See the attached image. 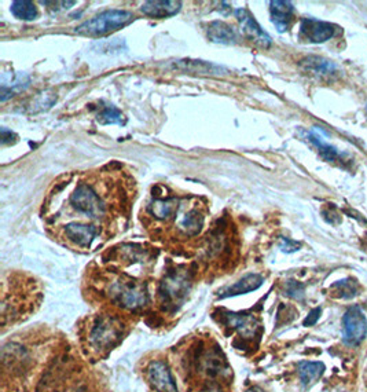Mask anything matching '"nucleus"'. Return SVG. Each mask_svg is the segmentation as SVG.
<instances>
[{"mask_svg":"<svg viewBox=\"0 0 367 392\" xmlns=\"http://www.w3.org/2000/svg\"><path fill=\"white\" fill-rule=\"evenodd\" d=\"M97 121L102 126H109V124H123L124 123V117L123 113L116 107H106L102 109V111L98 113L97 116Z\"/></svg>","mask_w":367,"mask_h":392,"instance_id":"obj_24","label":"nucleus"},{"mask_svg":"<svg viewBox=\"0 0 367 392\" xmlns=\"http://www.w3.org/2000/svg\"><path fill=\"white\" fill-rule=\"evenodd\" d=\"M134 18V14L125 10H108L78 25L76 34L91 37L109 35L131 24Z\"/></svg>","mask_w":367,"mask_h":392,"instance_id":"obj_2","label":"nucleus"},{"mask_svg":"<svg viewBox=\"0 0 367 392\" xmlns=\"http://www.w3.org/2000/svg\"><path fill=\"white\" fill-rule=\"evenodd\" d=\"M62 231L65 238L74 243L78 248H88L98 234L97 226L91 223H83V222L68 223Z\"/></svg>","mask_w":367,"mask_h":392,"instance_id":"obj_10","label":"nucleus"},{"mask_svg":"<svg viewBox=\"0 0 367 392\" xmlns=\"http://www.w3.org/2000/svg\"><path fill=\"white\" fill-rule=\"evenodd\" d=\"M344 343L348 346H358L366 337L367 321L365 314L359 307L347 310L344 320Z\"/></svg>","mask_w":367,"mask_h":392,"instance_id":"obj_6","label":"nucleus"},{"mask_svg":"<svg viewBox=\"0 0 367 392\" xmlns=\"http://www.w3.org/2000/svg\"><path fill=\"white\" fill-rule=\"evenodd\" d=\"M366 113H367V107H366Z\"/></svg>","mask_w":367,"mask_h":392,"instance_id":"obj_30","label":"nucleus"},{"mask_svg":"<svg viewBox=\"0 0 367 392\" xmlns=\"http://www.w3.org/2000/svg\"><path fill=\"white\" fill-rule=\"evenodd\" d=\"M190 277L184 271L168 273L160 285V297L167 306L181 304L190 289Z\"/></svg>","mask_w":367,"mask_h":392,"instance_id":"obj_4","label":"nucleus"},{"mask_svg":"<svg viewBox=\"0 0 367 392\" xmlns=\"http://www.w3.org/2000/svg\"><path fill=\"white\" fill-rule=\"evenodd\" d=\"M301 67L304 72L311 73L312 76H317L321 79L333 77L337 73V67L331 61L321 58V57H308L301 61Z\"/></svg>","mask_w":367,"mask_h":392,"instance_id":"obj_19","label":"nucleus"},{"mask_svg":"<svg viewBox=\"0 0 367 392\" xmlns=\"http://www.w3.org/2000/svg\"><path fill=\"white\" fill-rule=\"evenodd\" d=\"M207 36L211 41L221 44H235L238 41L235 29L223 21L211 22L207 29Z\"/></svg>","mask_w":367,"mask_h":392,"instance_id":"obj_18","label":"nucleus"},{"mask_svg":"<svg viewBox=\"0 0 367 392\" xmlns=\"http://www.w3.org/2000/svg\"><path fill=\"white\" fill-rule=\"evenodd\" d=\"M11 13L15 18L24 21H34L36 20L37 8L34 1L27 0H17L11 3Z\"/></svg>","mask_w":367,"mask_h":392,"instance_id":"obj_21","label":"nucleus"},{"mask_svg":"<svg viewBox=\"0 0 367 392\" xmlns=\"http://www.w3.org/2000/svg\"><path fill=\"white\" fill-rule=\"evenodd\" d=\"M281 248H282V250H285V252H294V250H298L300 244L294 243V241L289 240V238H282Z\"/></svg>","mask_w":367,"mask_h":392,"instance_id":"obj_27","label":"nucleus"},{"mask_svg":"<svg viewBox=\"0 0 367 392\" xmlns=\"http://www.w3.org/2000/svg\"><path fill=\"white\" fill-rule=\"evenodd\" d=\"M235 17L242 28L244 35L247 36L249 40L255 41L257 46L264 47V48L271 46V37L267 32H264V29L257 24L256 20L252 17V14L248 10H245V8L237 10Z\"/></svg>","mask_w":367,"mask_h":392,"instance_id":"obj_9","label":"nucleus"},{"mask_svg":"<svg viewBox=\"0 0 367 392\" xmlns=\"http://www.w3.org/2000/svg\"><path fill=\"white\" fill-rule=\"evenodd\" d=\"M179 200L176 197H158L154 196L151 203L147 205V214L160 222H168L179 212Z\"/></svg>","mask_w":367,"mask_h":392,"instance_id":"obj_12","label":"nucleus"},{"mask_svg":"<svg viewBox=\"0 0 367 392\" xmlns=\"http://www.w3.org/2000/svg\"><path fill=\"white\" fill-rule=\"evenodd\" d=\"M69 208L80 216L90 219H102L109 212V205L104 194H99L98 189L88 182H78L69 194Z\"/></svg>","mask_w":367,"mask_h":392,"instance_id":"obj_1","label":"nucleus"},{"mask_svg":"<svg viewBox=\"0 0 367 392\" xmlns=\"http://www.w3.org/2000/svg\"><path fill=\"white\" fill-rule=\"evenodd\" d=\"M335 34V27L315 18H304L300 24V37L310 43L328 41Z\"/></svg>","mask_w":367,"mask_h":392,"instance_id":"obj_8","label":"nucleus"},{"mask_svg":"<svg viewBox=\"0 0 367 392\" xmlns=\"http://www.w3.org/2000/svg\"><path fill=\"white\" fill-rule=\"evenodd\" d=\"M175 69L187 72V73H195V74H204V76H224L228 71L223 67L205 62V61H194V60H181L174 64Z\"/></svg>","mask_w":367,"mask_h":392,"instance_id":"obj_16","label":"nucleus"},{"mask_svg":"<svg viewBox=\"0 0 367 392\" xmlns=\"http://www.w3.org/2000/svg\"><path fill=\"white\" fill-rule=\"evenodd\" d=\"M120 337L121 323L111 317H101L90 333V340L95 349H108Z\"/></svg>","mask_w":367,"mask_h":392,"instance_id":"obj_5","label":"nucleus"},{"mask_svg":"<svg viewBox=\"0 0 367 392\" xmlns=\"http://www.w3.org/2000/svg\"><path fill=\"white\" fill-rule=\"evenodd\" d=\"M308 138H310L311 142L314 143V144L318 147L321 156H322L326 161H329V163H337V161L342 163V154H341L335 147H333L331 144L321 141V138H318V137L314 135V134H310Z\"/></svg>","mask_w":367,"mask_h":392,"instance_id":"obj_22","label":"nucleus"},{"mask_svg":"<svg viewBox=\"0 0 367 392\" xmlns=\"http://www.w3.org/2000/svg\"><path fill=\"white\" fill-rule=\"evenodd\" d=\"M293 4L291 1L275 0V1L270 3L271 21L279 32H285L289 29L292 21H293Z\"/></svg>","mask_w":367,"mask_h":392,"instance_id":"obj_13","label":"nucleus"},{"mask_svg":"<svg viewBox=\"0 0 367 392\" xmlns=\"http://www.w3.org/2000/svg\"><path fill=\"white\" fill-rule=\"evenodd\" d=\"M176 216V227L186 237L197 236L204 226L205 212L201 205H193L188 210L187 205L181 207Z\"/></svg>","mask_w":367,"mask_h":392,"instance_id":"obj_7","label":"nucleus"},{"mask_svg":"<svg viewBox=\"0 0 367 392\" xmlns=\"http://www.w3.org/2000/svg\"><path fill=\"white\" fill-rule=\"evenodd\" d=\"M147 374H148V381L155 391L178 392V387L171 374V370L168 369V366L164 362H161V360L153 362L148 366Z\"/></svg>","mask_w":367,"mask_h":392,"instance_id":"obj_11","label":"nucleus"},{"mask_svg":"<svg viewBox=\"0 0 367 392\" xmlns=\"http://www.w3.org/2000/svg\"><path fill=\"white\" fill-rule=\"evenodd\" d=\"M331 290L335 297L351 299L358 295V284L354 280H342V281H337L335 284H333Z\"/></svg>","mask_w":367,"mask_h":392,"instance_id":"obj_23","label":"nucleus"},{"mask_svg":"<svg viewBox=\"0 0 367 392\" xmlns=\"http://www.w3.org/2000/svg\"><path fill=\"white\" fill-rule=\"evenodd\" d=\"M321 313H322L321 309H314V310L308 314V317L304 320L303 325H304V326H312V325H315V323L318 322V320H319V317H321Z\"/></svg>","mask_w":367,"mask_h":392,"instance_id":"obj_26","label":"nucleus"},{"mask_svg":"<svg viewBox=\"0 0 367 392\" xmlns=\"http://www.w3.org/2000/svg\"><path fill=\"white\" fill-rule=\"evenodd\" d=\"M251 392H258V391H251Z\"/></svg>","mask_w":367,"mask_h":392,"instance_id":"obj_29","label":"nucleus"},{"mask_svg":"<svg viewBox=\"0 0 367 392\" xmlns=\"http://www.w3.org/2000/svg\"><path fill=\"white\" fill-rule=\"evenodd\" d=\"M113 299L124 309L138 310L147 303V290L144 284L132 281H116L111 288Z\"/></svg>","mask_w":367,"mask_h":392,"instance_id":"obj_3","label":"nucleus"},{"mask_svg":"<svg viewBox=\"0 0 367 392\" xmlns=\"http://www.w3.org/2000/svg\"><path fill=\"white\" fill-rule=\"evenodd\" d=\"M182 8V3L181 1H175V0H155V1H146L144 3V6L141 7V11L150 17V18H157V20H162V18H168L175 15L176 13H179Z\"/></svg>","mask_w":367,"mask_h":392,"instance_id":"obj_14","label":"nucleus"},{"mask_svg":"<svg viewBox=\"0 0 367 392\" xmlns=\"http://www.w3.org/2000/svg\"><path fill=\"white\" fill-rule=\"evenodd\" d=\"M205 392H221L219 388H211V390H207Z\"/></svg>","mask_w":367,"mask_h":392,"instance_id":"obj_28","label":"nucleus"},{"mask_svg":"<svg viewBox=\"0 0 367 392\" xmlns=\"http://www.w3.org/2000/svg\"><path fill=\"white\" fill-rule=\"evenodd\" d=\"M286 293L288 296L301 300L304 297V285H301L297 281H288L286 283Z\"/></svg>","mask_w":367,"mask_h":392,"instance_id":"obj_25","label":"nucleus"},{"mask_svg":"<svg viewBox=\"0 0 367 392\" xmlns=\"http://www.w3.org/2000/svg\"><path fill=\"white\" fill-rule=\"evenodd\" d=\"M324 372H325V365L322 362H301L298 365L300 379L305 386L321 379Z\"/></svg>","mask_w":367,"mask_h":392,"instance_id":"obj_20","label":"nucleus"},{"mask_svg":"<svg viewBox=\"0 0 367 392\" xmlns=\"http://www.w3.org/2000/svg\"><path fill=\"white\" fill-rule=\"evenodd\" d=\"M264 280L261 276L258 274H248L244 278H241L238 283H235L234 285L227 286L224 288L221 292H219V297L226 299V297H231V296H238V295H245L249 292H254L263 285Z\"/></svg>","mask_w":367,"mask_h":392,"instance_id":"obj_17","label":"nucleus"},{"mask_svg":"<svg viewBox=\"0 0 367 392\" xmlns=\"http://www.w3.org/2000/svg\"><path fill=\"white\" fill-rule=\"evenodd\" d=\"M227 325L233 326L244 337H254L260 327L256 317L245 313H226Z\"/></svg>","mask_w":367,"mask_h":392,"instance_id":"obj_15","label":"nucleus"}]
</instances>
